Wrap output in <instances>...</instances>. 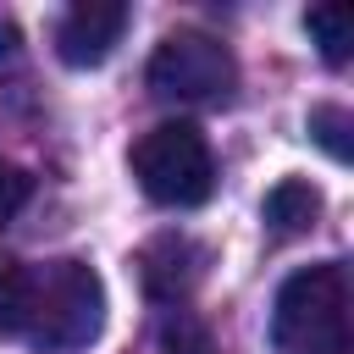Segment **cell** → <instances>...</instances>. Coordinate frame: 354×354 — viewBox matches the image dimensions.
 Returning a JSON list of instances; mask_svg holds the SVG:
<instances>
[{"label":"cell","mask_w":354,"mask_h":354,"mask_svg":"<svg viewBox=\"0 0 354 354\" xmlns=\"http://www.w3.org/2000/svg\"><path fill=\"white\" fill-rule=\"evenodd\" d=\"M199 266H205V249H199V243H188V238H177V232L155 238V243L138 254L144 293H149V299H160V304L188 299V288L199 282Z\"/></svg>","instance_id":"obj_6"},{"label":"cell","mask_w":354,"mask_h":354,"mask_svg":"<svg viewBox=\"0 0 354 354\" xmlns=\"http://www.w3.org/2000/svg\"><path fill=\"white\" fill-rule=\"evenodd\" d=\"M260 216H266V227H271L277 238L310 232V227H315V216H321V188H315V183H304V177H282V183L266 194Z\"/></svg>","instance_id":"obj_7"},{"label":"cell","mask_w":354,"mask_h":354,"mask_svg":"<svg viewBox=\"0 0 354 354\" xmlns=\"http://www.w3.org/2000/svg\"><path fill=\"white\" fill-rule=\"evenodd\" d=\"M17 61H22V50H17V28H11V22H0V77H6V72H17Z\"/></svg>","instance_id":"obj_13"},{"label":"cell","mask_w":354,"mask_h":354,"mask_svg":"<svg viewBox=\"0 0 354 354\" xmlns=\"http://www.w3.org/2000/svg\"><path fill=\"white\" fill-rule=\"evenodd\" d=\"M122 33H127V6L122 0H77L55 28V55L77 72L105 66L111 50L122 44Z\"/></svg>","instance_id":"obj_5"},{"label":"cell","mask_w":354,"mask_h":354,"mask_svg":"<svg viewBox=\"0 0 354 354\" xmlns=\"http://www.w3.org/2000/svg\"><path fill=\"white\" fill-rule=\"evenodd\" d=\"M160 354H216V343H210V332L199 326V321H177V326H166V343H160Z\"/></svg>","instance_id":"obj_11"},{"label":"cell","mask_w":354,"mask_h":354,"mask_svg":"<svg viewBox=\"0 0 354 354\" xmlns=\"http://www.w3.org/2000/svg\"><path fill=\"white\" fill-rule=\"evenodd\" d=\"M133 177L155 205L194 210L216 188V160H210V144L194 122H160L133 144Z\"/></svg>","instance_id":"obj_3"},{"label":"cell","mask_w":354,"mask_h":354,"mask_svg":"<svg viewBox=\"0 0 354 354\" xmlns=\"http://www.w3.org/2000/svg\"><path fill=\"white\" fill-rule=\"evenodd\" d=\"M149 94L177 100V105H221L238 88V61L221 39L210 33H166L149 55Z\"/></svg>","instance_id":"obj_4"},{"label":"cell","mask_w":354,"mask_h":354,"mask_svg":"<svg viewBox=\"0 0 354 354\" xmlns=\"http://www.w3.org/2000/svg\"><path fill=\"white\" fill-rule=\"evenodd\" d=\"M271 348L277 354H348V277L337 260L304 266L277 288Z\"/></svg>","instance_id":"obj_2"},{"label":"cell","mask_w":354,"mask_h":354,"mask_svg":"<svg viewBox=\"0 0 354 354\" xmlns=\"http://www.w3.org/2000/svg\"><path fill=\"white\" fill-rule=\"evenodd\" d=\"M348 133H354V116L343 105H315L310 111V138L332 155V160H348Z\"/></svg>","instance_id":"obj_9"},{"label":"cell","mask_w":354,"mask_h":354,"mask_svg":"<svg viewBox=\"0 0 354 354\" xmlns=\"http://www.w3.org/2000/svg\"><path fill=\"white\" fill-rule=\"evenodd\" d=\"M105 332V282L83 260H39L22 282L17 337L39 354H83Z\"/></svg>","instance_id":"obj_1"},{"label":"cell","mask_w":354,"mask_h":354,"mask_svg":"<svg viewBox=\"0 0 354 354\" xmlns=\"http://www.w3.org/2000/svg\"><path fill=\"white\" fill-rule=\"evenodd\" d=\"M304 33L315 39V50H321L326 66H343L348 50H354V17H348V6H310L304 11Z\"/></svg>","instance_id":"obj_8"},{"label":"cell","mask_w":354,"mask_h":354,"mask_svg":"<svg viewBox=\"0 0 354 354\" xmlns=\"http://www.w3.org/2000/svg\"><path fill=\"white\" fill-rule=\"evenodd\" d=\"M22 282H28V266L0 254V337H17L22 326Z\"/></svg>","instance_id":"obj_10"},{"label":"cell","mask_w":354,"mask_h":354,"mask_svg":"<svg viewBox=\"0 0 354 354\" xmlns=\"http://www.w3.org/2000/svg\"><path fill=\"white\" fill-rule=\"evenodd\" d=\"M28 194H33V183H28V171L22 166H6L0 160V221H11L22 205H28Z\"/></svg>","instance_id":"obj_12"}]
</instances>
